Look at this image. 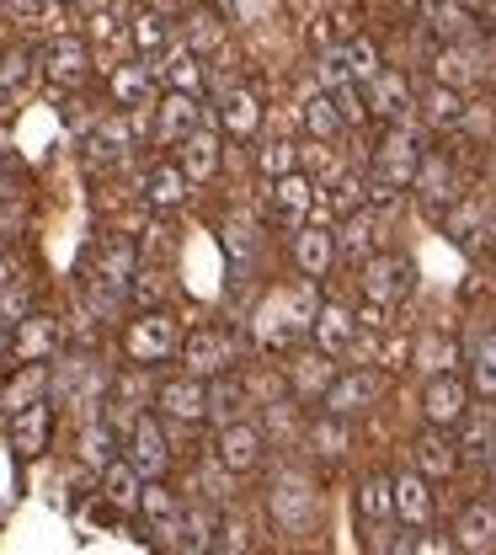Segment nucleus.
<instances>
[{
  "label": "nucleus",
  "instance_id": "f257e3e1",
  "mask_svg": "<svg viewBox=\"0 0 496 555\" xmlns=\"http://www.w3.org/2000/svg\"><path fill=\"white\" fill-rule=\"evenodd\" d=\"M422 155H427V139H422V129H412V118H406V124H390L384 139H379V150H374V166H368V193H374L379 204L401 198V193L417 182Z\"/></svg>",
  "mask_w": 496,
  "mask_h": 555
},
{
  "label": "nucleus",
  "instance_id": "f03ea898",
  "mask_svg": "<svg viewBox=\"0 0 496 555\" xmlns=\"http://www.w3.org/2000/svg\"><path fill=\"white\" fill-rule=\"evenodd\" d=\"M315 310H321V299H315L310 283H299V288H288V294H273V299L257 310V343L262 347L293 343L299 332L315 326Z\"/></svg>",
  "mask_w": 496,
  "mask_h": 555
},
{
  "label": "nucleus",
  "instance_id": "7ed1b4c3",
  "mask_svg": "<svg viewBox=\"0 0 496 555\" xmlns=\"http://www.w3.org/2000/svg\"><path fill=\"white\" fill-rule=\"evenodd\" d=\"M267 507H273V524L284 529L288 540H310V534H315L321 496H315V486L304 481V476L284 470V476L273 481V491H267Z\"/></svg>",
  "mask_w": 496,
  "mask_h": 555
},
{
  "label": "nucleus",
  "instance_id": "20e7f679",
  "mask_svg": "<svg viewBox=\"0 0 496 555\" xmlns=\"http://www.w3.org/2000/svg\"><path fill=\"white\" fill-rule=\"evenodd\" d=\"M123 352L149 369V363H166L171 352H182V332H177V315L171 310H144L129 321V332H123Z\"/></svg>",
  "mask_w": 496,
  "mask_h": 555
},
{
  "label": "nucleus",
  "instance_id": "39448f33",
  "mask_svg": "<svg viewBox=\"0 0 496 555\" xmlns=\"http://www.w3.org/2000/svg\"><path fill=\"white\" fill-rule=\"evenodd\" d=\"M49 390H54V396H60L65 406H80V412H91V406H102V401H107L113 379H107V369H102L96 358H70V363L49 369Z\"/></svg>",
  "mask_w": 496,
  "mask_h": 555
},
{
  "label": "nucleus",
  "instance_id": "423d86ee",
  "mask_svg": "<svg viewBox=\"0 0 496 555\" xmlns=\"http://www.w3.org/2000/svg\"><path fill=\"white\" fill-rule=\"evenodd\" d=\"M412 288H417V268H412L406 257L379 251V257H368V262H363V294H368V305L395 310L401 299H412Z\"/></svg>",
  "mask_w": 496,
  "mask_h": 555
},
{
  "label": "nucleus",
  "instance_id": "0eeeda50",
  "mask_svg": "<svg viewBox=\"0 0 496 555\" xmlns=\"http://www.w3.org/2000/svg\"><path fill=\"white\" fill-rule=\"evenodd\" d=\"M235 358H240V347L230 332H219V326H198L193 337H182V369L187 374H198V379H219V374H230L235 369Z\"/></svg>",
  "mask_w": 496,
  "mask_h": 555
},
{
  "label": "nucleus",
  "instance_id": "6e6552de",
  "mask_svg": "<svg viewBox=\"0 0 496 555\" xmlns=\"http://www.w3.org/2000/svg\"><path fill=\"white\" fill-rule=\"evenodd\" d=\"M123 460L140 470L144 481H160L171 470V443H166V427L155 416H140L129 433H123Z\"/></svg>",
  "mask_w": 496,
  "mask_h": 555
},
{
  "label": "nucleus",
  "instance_id": "1a4fd4ad",
  "mask_svg": "<svg viewBox=\"0 0 496 555\" xmlns=\"http://www.w3.org/2000/svg\"><path fill=\"white\" fill-rule=\"evenodd\" d=\"M262 433L251 427V422H230V427H219V438H213V465L224 470V476H251L257 465H262Z\"/></svg>",
  "mask_w": 496,
  "mask_h": 555
},
{
  "label": "nucleus",
  "instance_id": "9d476101",
  "mask_svg": "<svg viewBox=\"0 0 496 555\" xmlns=\"http://www.w3.org/2000/svg\"><path fill=\"white\" fill-rule=\"evenodd\" d=\"M486 69H492V49L486 43H475V38H465V43H443L438 49V65L432 75L443 80V86H475V80H486Z\"/></svg>",
  "mask_w": 496,
  "mask_h": 555
},
{
  "label": "nucleus",
  "instance_id": "9b49d317",
  "mask_svg": "<svg viewBox=\"0 0 496 555\" xmlns=\"http://www.w3.org/2000/svg\"><path fill=\"white\" fill-rule=\"evenodd\" d=\"M368 113L374 118H384V124H406L412 118V107H417V96H412V80L401 75V69H379L374 80H368Z\"/></svg>",
  "mask_w": 496,
  "mask_h": 555
},
{
  "label": "nucleus",
  "instance_id": "f8f14e48",
  "mask_svg": "<svg viewBox=\"0 0 496 555\" xmlns=\"http://www.w3.org/2000/svg\"><path fill=\"white\" fill-rule=\"evenodd\" d=\"M422 412L432 427H459L465 412H470V385L459 374H432L427 379V396H422Z\"/></svg>",
  "mask_w": 496,
  "mask_h": 555
},
{
  "label": "nucleus",
  "instance_id": "ddd939ff",
  "mask_svg": "<svg viewBox=\"0 0 496 555\" xmlns=\"http://www.w3.org/2000/svg\"><path fill=\"white\" fill-rule=\"evenodd\" d=\"M193 129H204L198 96H193V91H166V96L155 102V139H160V144H182Z\"/></svg>",
  "mask_w": 496,
  "mask_h": 555
},
{
  "label": "nucleus",
  "instance_id": "4468645a",
  "mask_svg": "<svg viewBox=\"0 0 496 555\" xmlns=\"http://www.w3.org/2000/svg\"><path fill=\"white\" fill-rule=\"evenodd\" d=\"M155 406L171 416V422H204V416H209V379H198V374L166 379V385L155 390Z\"/></svg>",
  "mask_w": 496,
  "mask_h": 555
},
{
  "label": "nucleus",
  "instance_id": "2eb2a0df",
  "mask_svg": "<svg viewBox=\"0 0 496 555\" xmlns=\"http://www.w3.org/2000/svg\"><path fill=\"white\" fill-rule=\"evenodd\" d=\"M60 352V321L54 315H22L11 326V358L16 363H49Z\"/></svg>",
  "mask_w": 496,
  "mask_h": 555
},
{
  "label": "nucleus",
  "instance_id": "dca6fc26",
  "mask_svg": "<svg viewBox=\"0 0 496 555\" xmlns=\"http://www.w3.org/2000/svg\"><path fill=\"white\" fill-rule=\"evenodd\" d=\"M379 401V374H368V369H348V374H337L331 379V390L321 396V406L337 416H357L368 412Z\"/></svg>",
  "mask_w": 496,
  "mask_h": 555
},
{
  "label": "nucleus",
  "instance_id": "f3484780",
  "mask_svg": "<svg viewBox=\"0 0 496 555\" xmlns=\"http://www.w3.org/2000/svg\"><path fill=\"white\" fill-rule=\"evenodd\" d=\"M337 230L331 224H299V235H293V262H299V273L304 278H326L331 273V262H337Z\"/></svg>",
  "mask_w": 496,
  "mask_h": 555
},
{
  "label": "nucleus",
  "instance_id": "a211bd4d",
  "mask_svg": "<svg viewBox=\"0 0 496 555\" xmlns=\"http://www.w3.org/2000/svg\"><path fill=\"white\" fill-rule=\"evenodd\" d=\"M86 75H91V54H86L80 38H54V43L43 49V80H49V86L70 91Z\"/></svg>",
  "mask_w": 496,
  "mask_h": 555
},
{
  "label": "nucleus",
  "instance_id": "6ab92c4d",
  "mask_svg": "<svg viewBox=\"0 0 496 555\" xmlns=\"http://www.w3.org/2000/svg\"><path fill=\"white\" fill-rule=\"evenodd\" d=\"M267 204H273V219H278V224H293V230H299V224L310 219V208H315V188H310L304 171H288V177H273Z\"/></svg>",
  "mask_w": 496,
  "mask_h": 555
},
{
  "label": "nucleus",
  "instance_id": "aec40b11",
  "mask_svg": "<svg viewBox=\"0 0 496 555\" xmlns=\"http://www.w3.org/2000/svg\"><path fill=\"white\" fill-rule=\"evenodd\" d=\"M454 188H459V177H454V160H448L443 150H427L422 166H417V182H412V193H417L427 208H443V204H454V198H459Z\"/></svg>",
  "mask_w": 496,
  "mask_h": 555
},
{
  "label": "nucleus",
  "instance_id": "412c9836",
  "mask_svg": "<svg viewBox=\"0 0 496 555\" xmlns=\"http://www.w3.org/2000/svg\"><path fill=\"white\" fill-rule=\"evenodd\" d=\"M257 124H262V102H257V91H246V86H224L219 91V129L230 139H251L257 134Z\"/></svg>",
  "mask_w": 496,
  "mask_h": 555
},
{
  "label": "nucleus",
  "instance_id": "4be33fe9",
  "mask_svg": "<svg viewBox=\"0 0 496 555\" xmlns=\"http://www.w3.org/2000/svg\"><path fill=\"white\" fill-rule=\"evenodd\" d=\"M310 337H315V347L321 352H348L353 347V337H357V315L348 310V305H337V299H326L321 310H315V326H310Z\"/></svg>",
  "mask_w": 496,
  "mask_h": 555
},
{
  "label": "nucleus",
  "instance_id": "5701e85b",
  "mask_svg": "<svg viewBox=\"0 0 496 555\" xmlns=\"http://www.w3.org/2000/svg\"><path fill=\"white\" fill-rule=\"evenodd\" d=\"M454 545L465 555H492L496 551V507L470 502V507L454 518Z\"/></svg>",
  "mask_w": 496,
  "mask_h": 555
},
{
  "label": "nucleus",
  "instance_id": "b1692460",
  "mask_svg": "<svg viewBox=\"0 0 496 555\" xmlns=\"http://www.w3.org/2000/svg\"><path fill=\"white\" fill-rule=\"evenodd\" d=\"M49 427H54V406L32 401L22 412H11V449L16 454H43L49 449Z\"/></svg>",
  "mask_w": 496,
  "mask_h": 555
},
{
  "label": "nucleus",
  "instance_id": "393cba45",
  "mask_svg": "<svg viewBox=\"0 0 496 555\" xmlns=\"http://www.w3.org/2000/svg\"><path fill=\"white\" fill-rule=\"evenodd\" d=\"M187 188H193V177L182 171V160H160V166H149V171H144V204L149 208L187 204Z\"/></svg>",
  "mask_w": 496,
  "mask_h": 555
},
{
  "label": "nucleus",
  "instance_id": "a878e982",
  "mask_svg": "<svg viewBox=\"0 0 496 555\" xmlns=\"http://www.w3.org/2000/svg\"><path fill=\"white\" fill-rule=\"evenodd\" d=\"M155 75L166 80V91H193V96H198V86H204V54L187 49V43H171V49L160 54Z\"/></svg>",
  "mask_w": 496,
  "mask_h": 555
},
{
  "label": "nucleus",
  "instance_id": "bb28decb",
  "mask_svg": "<svg viewBox=\"0 0 496 555\" xmlns=\"http://www.w3.org/2000/svg\"><path fill=\"white\" fill-rule=\"evenodd\" d=\"M155 80H160V75H155V65H144V60H140V65H118L107 86H113V102H118V107L140 113V107H149V102H155Z\"/></svg>",
  "mask_w": 496,
  "mask_h": 555
},
{
  "label": "nucleus",
  "instance_id": "cd10ccee",
  "mask_svg": "<svg viewBox=\"0 0 496 555\" xmlns=\"http://www.w3.org/2000/svg\"><path fill=\"white\" fill-rule=\"evenodd\" d=\"M140 513H144V524H149V534L155 540H177V524H182V502L166 491L160 481H144V496H140Z\"/></svg>",
  "mask_w": 496,
  "mask_h": 555
},
{
  "label": "nucleus",
  "instance_id": "c85d7f7f",
  "mask_svg": "<svg viewBox=\"0 0 496 555\" xmlns=\"http://www.w3.org/2000/svg\"><path fill=\"white\" fill-rule=\"evenodd\" d=\"M342 369H337V358L331 352H304V358H293V369H288V379H293V390L299 396H310V401H321L326 390H331V379H337Z\"/></svg>",
  "mask_w": 496,
  "mask_h": 555
},
{
  "label": "nucleus",
  "instance_id": "c756f323",
  "mask_svg": "<svg viewBox=\"0 0 496 555\" xmlns=\"http://www.w3.org/2000/svg\"><path fill=\"white\" fill-rule=\"evenodd\" d=\"M427 27H432L438 43H465V38H475V11L465 0H432L427 5Z\"/></svg>",
  "mask_w": 496,
  "mask_h": 555
},
{
  "label": "nucleus",
  "instance_id": "7c9ffc66",
  "mask_svg": "<svg viewBox=\"0 0 496 555\" xmlns=\"http://www.w3.org/2000/svg\"><path fill=\"white\" fill-rule=\"evenodd\" d=\"M395 518L406 524V529H427L432 524V491H427V481L422 476H395Z\"/></svg>",
  "mask_w": 496,
  "mask_h": 555
},
{
  "label": "nucleus",
  "instance_id": "2f4dec72",
  "mask_svg": "<svg viewBox=\"0 0 496 555\" xmlns=\"http://www.w3.org/2000/svg\"><path fill=\"white\" fill-rule=\"evenodd\" d=\"M80 460H86L96 476L118 460V427H113L107 416H96V412L86 416V427H80Z\"/></svg>",
  "mask_w": 496,
  "mask_h": 555
},
{
  "label": "nucleus",
  "instance_id": "473e14b6",
  "mask_svg": "<svg viewBox=\"0 0 496 555\" xmlns=\"http://www.w3.org/2000/svg\"><path fill=\"white\" fill-rule=\"evenodd\" d=\"M213 534H219V518L209 507H182V524H177V551L182 555H213Z\"/></svg>",
  "mask_w": 496,
  "mask_h": 555
},
{
  "label": "nucleus",
  "instance_id": "72a5a7b5",
  "mask_svg": "<svg viewBox=\"0 0 496 555\" xmlns=\"http://www.w3.org/2000/svg\"><path fill=\"white\" fill-rule=\"evenodd\" d=\"M182 171L193 182H209L213 171H219V134L213 129H193V134L182 139Z\"/></svg>",
  "mask_w": 496,
  "mask_h": 555
},
{
  "label": "nucleus",
  "instance_id": "f704fd0d",
  "mask_svg": "<svg viewBox=\"0 0 496 555\" xmlns=\"http://www.w3.org/2000/svg\"><path fill=\"white\" fill-rule=\"evenodd\" d=\"M38 75H43V60H38V54H27V49H5V54H0V96H22V91H32Z\"/></svg>",
  "mask_w": 496,
  "mask_h": 555
},
{
  "label": "nucleus",
  "instance_id": "c9c22d12",
  "mask_svg": "<svg viewBox=\"0 0 496 555\" xmlns=\"http://www.w3.org/2000/svg\"><path fill=\"white\" fill-rule=\"evenodd\" d=\"M49 396V369L43 363H27L5 390H0V412H22V406H32V401H43Z\"/></svg>",
  "mask_w": 496,
  "mask_h": 555
},
{
  "label": "nucleus",
  "instance_id": "e433bc0d",
  "mask_svg": "<svg viewBox=\"0 0 496 555\" xmlns=\"http://www.w3.org/2000/svg\"><path fill=\"white\" fill-rule=\"evenodd\" d=\"M102 496L113 502V507H140L144 496V476L129 465V460H113L107 470H102Z\"/></svg>",
  "mask_w": 496,
  "mask_h": 555
},
{
  "label": "nucleus",
  "instance_id": "4c0bfd02",
  "mask_svg": "<svg viewBox=\"0 0 496 555\" xmlns=\"http://www.w3.org/2000/svg\"><path fill=\"white\" fill-rule=\"evenodd\" d=\"M422 113H427L432 129H459V124H465V91L438 80V86L422 96Z\"/></svg>",
  "mask_w": 496,
  "mask_h": 555
},
{
  "label": "nucleus",
  "instance_id": "58836bf2",
  "mask_svg": "<svg viewBox=\"0 0 496 555\" xmlns=\"http://www.w3.org/2000/svg\"><path fill=\"white\" fill-rule=\"evenodd\" d=\"M240 406H246V385H240L235 374H219V379H209V422H213V427L240 422Z\"/></svg>",
  "mask_w": 496,
  "mask_h": 555
},
{
  "label": "nucleus",
  "instance_id": "ea45409f",
  "mask_svg": "<svg viewBox=\"0 0 496 555\" xmlns=\"http://www.w3.org/2000/svg\"><path fill=\"white\" fill-rule=\"evenodd\" d=\"M374 241H379V219H374L368 208H353V214L342 219V235H337V246H342L348 257H357V262H368Z\"/></svg>",
  "mask_w": 496,
  "mask_h": 555
},
{
  "label": "nucleus",
  "instance_id": "a19ab883",
  "mask_svg": "<svg viewBox=\"0 0 496 555\" xmlns=\"http://www.w3.org/2000/svg\"><path fill=\"white\" fill-rule=\"evenodd\" d=\"M310 449H315V454H326V460L348 454V449H353V433H348V422H342L337 412L315 416V422H310Z\"/></svg>",
  "mask_w": 496,
  "mask_h": 555
},
{
  "label": "nucleus",
  "instance_id": "79ce46f5",
  "mask_svg": "<svg viewBox=\"0 0 496 555\" xmlns=\"http://www.w3.org/2000/svg\"><path fill=\"white\" fill-rule=\"evenodd\" d=\"M129 144H134V124L129 118H102L96 134H91V155L96 160H123Z\"/></svg>",
  "mask_w": 496,
  "mask_h": 555
},
{
  "label": "nucleus",
  "instance_id": "37998d69",
  "mask_svg": "<svg viewBox=\"0 0 496 555\" xmlns=\"http://www.w3.org/2000/svg\"><path fill=\"white\" fill-rule=\"evenodd\" d=\"M417 465H422L427 476H454L459 470V443L443 438V433H427L422 443H417Z\"/></svg>",
  "mask_w": 496,
  "mask_h": 555
},
{
  "label": "nucleus",
  "instance_id": "c03bdc74",
  "mask_svg": "<svg viewBox=\"0 0 496 555\" xmlns=\"http://www.w3.org/2000/svg\"><path fill=\"white\" fill-rule=\"evenodd\" d=\"M134 43H140L144 60L171 49V22H166V11H140V16H134Z\"/></svg>",
  "mask_w": 496,
  "mask_h": 555
},
{
  "label": "nucleus",
  "instance_id": "a18cd8bd",
  "mask_svg": "<svg viewBox=\"0 0 496 555\" xmlns=\"http://www.w3.org/2000/svg\"><path fill=\"white\" fill-rule=\"evenodd\" d=\"M304 129H310L315 139H337L342 134V113H337L331 91H321V96H310V102H304Z\"/></svg>",
  "mask_w": 496,
  "mask_h": 555
},
{
  "label": "nucleus",
  "instance_id": "49530a36",
  "mask_svg": "<svg viewBox=\"0 0 496 555\" xmlns=\"http://www.w3.org/2000/svg\"><path fill=\"white\" fill-rule=\"evenodd\" d=\"M213 551L219 555H251V524L240 513H224L219 518V534H213Z\"/></svg>",
  "mask_w": 496,
  "mask_h": 555
},
{
  "label": "nucleus",
  "instance_id": "de8ad7c7",
  "mask_svg": "<svg viewBox=\"0 0 496 555\" xmlns=\"http://www.w3.org/2000/svg\"><path fill=\"white\" fill-rule=\"evenodd\" d=\"M315 80H321V91L353 86V60H348V43H342V49H326V54H321V65H315Z\"/></svg>",
  "mask_w": 496,
  "mask_h": 555
},
{
  "label": "nucleus",
  "instance_id": "09e8293b",
  "mask_svg": "<svg viewBox=\"0 0 496 555\" xmlns=\"http://www.w3.org/2000/svg\"><path fill=\"white\" fill-rule=\"evenodd\" d=\"M481 235H492V230H486V214H481L475 204H465L459 214H454V219H448V241H459L465 251H470Z\"/></svg>",
  "mask_w": 496,
  "mask_h": 555
},
{
  "label": "nucleus",
  "instance_id": "8fccbe9b",
  "mask_svg": "<svg viewBox=\"0 0 496 555\" xmlns=\"http://www.w3.org/2000/svg\"><path fill=\"white\" fill-rule=\"evenodd\" d=\"M417 358H422L427 374H454V363H459V347L448 343V337H422Z\"/></svg>",
  "mask_w": 496,
  "mask_h": 555
},
{
  "label": "nucleus",
  "instance_id": "3c124183",
  "mask_svg": "<svg viewBox=\"0 0 496 555\" xmlns=\"http://www.w3.org/2000/svg\"><path fill=\"white\" fill-rule=\"evenodd\" d=\"M224 43V27H219V16L213 11H198L193 22H187V49H198V54H213Z\"/></svg>",
  "mask_w": 496,
  "mask_h": 555
},
{
  "label": "nucleus",
  "instance_id": "603ef678",
  "mask_svg": "<svg viewBox=\"0 0 496 555\" xmlns=\"http://www.w3.org/2000/svg\"><path fill=\"white\" fill-rule=\"evenodd\" d=\"M257 166H262L267 177H288V171H299V150H293L288 139H273V144L257 155Z\"/></svg>",
  "mask_w": 496,
  "mask_h": 555
},
{
  "label": "nucleus",
  "instance_id": "864d4df0",
  "mask_svg": "<svg viewBox=\"0 0 496 555\" xmlns=\"http://www.w3.org/2000/svg\"><path fill=\"white\" fill-rule=\"evenodd\" d=\"M348 60H353V80L357 86H368V80H374V75H379V43H368V38H353V43H348Z\"/></svg>",
  "mask_w": 496,
  "mask_h": 555
},
{
  "label": "nucleus",
  "instance_id": "5fc2aeb1",
  "mask_svg": "<svg viewBox=\"0 0 496 555\" xmlns=\"http://www.w3.org/2000/svg\"><path fill=\"white\" fill-rule=\"evenodd\" d=\"M470 374H475V390L481 396H492L496 401V332L481 343V352H475V363H470Z\"/></svg>",
  "mask_w": 496,
  "mask_h": 555
},
{
  "label": "nucleus",
  "instance_id": "6e6d98bb",
  "mask_svg": "<svg viewBox=\"0 0 496 555\" xmlns=\"http://www.w3.org/2000/svg\"><path fill=\"white\" fill-rule=\"evenodd\" d=\"M331 208H337L342 219H348L353 208H363V182H357V177H342V182L326 193V214H331Z\"/></svg>",
  "mask_w": 496,
  "mask_h": 555
},
{
  "label": "nucleus",
  "instance_id": "4d7b16f0",
  "mask_svg": "<svg viewBox=\"0 0 496 555\" xmlns=\"http://www.w3.org/2000/svg\"><path fill=\"white\" fill-rule=\"evenodd\" d=\"M331 102H337V113H342V124H357V118L368 113V96L357 91V80H353V86H337V91H331Z\"/></svg>",
  "mask_w": 496,
  "mask_h": 555
},
{
  "label": "nucleus",
  "instance_id": "13d9d810",
  "mask_svg": "<svg viewBox=\"0 0 496 555\" xmlns=\"http://www.w3.org/2000/svg\"><path fill=\"white\" fill-rule=\"evenodd\" d=\"M11 11H16V22H54V11H60V0H5Z\"/></svg>",
  "mask_w": 496,
  "mask_h": 555
},
{
  "label": "nucleus",
  "instance_id": "bf43d9fd",
  "mask_svg": "<svg viewBox=\"0 0 496 555\" xmlns=\"http://www.w3.org/2000/svg\"><path fill=\"white\" fill-rule=\"evenodd\" d=\"M454 551H459L454 540H443V534H422V529H417V555H454Z\"/></svg>",
  "mask_w": 496,
  "mask_h": 555
},
{
  "label": "nucleus",
  "instance_id": "052dcab7",
  "mask_svg": "<svg viewBox=\"0 0 496 555\" xmlns=\"http://www.w3.org/2000/svg\"><path fill=\"white\" fill-rule=\"evenodd\" d=\"M390 555H417V534H401V540L390 545Z\"/></svg>",
  "mask_w": 496,
  "mask_h": 555
},
{
  "label": "nucleus",
  "instance_id": "680f3d73",
  "mask_svg": "<svg viewBox=\"0 0 496 555\" xmlns=\"http://www.w3.org/2000/svg\"><path fill=\"white\" fill-rule=\"evenodd\" d=\"M11 283H16V278H11V262H5V257H0V294H5V288H11Z\"/></svg>",
  "mask_w": 496,
  "mask_h": 555
},
{
  "label": "nucleus",
  "instance_id": "e2e57ef3",
  "mask_svg": "<svg viewBox=\"0 0 496 555\" xmlns=\"http://www.w3.org/2000/svg\"><path fill=\"white\" fill-rule=\"evenodd\" d=\"M0 352H11V321L0 315Z\"/></svg>",
  "mask_w": 496,
  "mask_h": 555
},
{
  "label": "nucleus",
  "instance_id": "0e129e2a",
  "mask_svg": "<svg viewBox=\"0 0 496 555\" xmlns=\"http://www.w3.org/2000/svg\"><path fill=\"white\" fill-rule=\"evenodd\" d=\"M492 246H496V230H492Z\"/></svg>",
  "mask_w": 496,
  "mask_h": 555
},
{
  "label": "nucleus",
  "instance_id": "69168bd1",
  "mask_svg": "<svg viewBox=\"0 0 496 555\" xmlns=\"http://www.w3.org/2000/svg\"><path fill=\"white\" fill-rule=\"evenodd\" d=\"M70 5H80V0H70Z\"/></svg>",
  "mask_w": 496,
  "mask_h": 555
},
{
  "label": "nucleus",
  "instance_id": "338daca9",
  "mask_svg": "<svg viewBox=\"0 0 496 555\" xmlns=\"http://www.w3.org/2000/svg\"><path fill=\"white\" fill-rule=\"evenodd\" d=\"M427 5H432V0H427Z\"/></svg>",
  "mask_w": 496,
  "mask_h": 555
}]
</instances>
